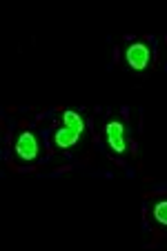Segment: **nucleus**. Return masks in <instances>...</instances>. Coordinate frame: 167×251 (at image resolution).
I'll return each mask as SVG.
<instances>
[{
    "mask_svg": "<svg viewBox=\"0 0 167 251\" xmlns=\"http://www.w3.org/2000/svg\"><path fill=\"white\" fill-rule=\"evenodd\" d=\"M100 136L105 142L107 151L111 158H125L129 153V140H127V125L116 114H107L103 125H100Z\"/></svg>",
    "mask_w": 167,
    "mask_h": 251,
    "instance_id": "nucleus-1",
    "label": "nucleus"
},
{
    "mask_svg": "<svg viewBox=\"0 0 167 251\" xmlns=\"http://www.w3.org/2000/svg\"><path fill=\"white\" fill-rule=\"evenodd\" d=\"M43 156V142L38 133L31 129H23L16 133L14 145H11V158L16 165H33Z\"/></svg>",
    "mask_w": 167,
    "mask_h": 251,
    "instance_id": "nucleus-2",
    "label": "nucleus"
},
{
    "mask_svg": "<svg viewBox=\"0 0 167 251\" xmlns=\"http://www.w3.org/2000/svg\"><path fill=\"white\" fill-rule=\"evenodd\" d=\"M89 142V129L85 127H69V125H58L52 133V145L58 151L76 153L83 151L85 145Z\"/></svg>",
    "mask_w": 167,
    "mask_h": 251,
    "instance_id": "nucleus-3",
    "label": "nucleus"
},
{
    "mask_svg": "<svg viewBox=\"0 0 167 251\" xmlns=\"http://www.w3.org/2000/svg\"><path fill=\"white\" fill-rule=\"evenodd\" d=\"M123 60L127 65V69H132V71H139V74L140 71H147L154 60L152 45L145 43V40H132L123 49Z\"/></svg>",
    "mask_w": 167,
    "mask_h": 251,
    "instance_id": "nucleus-4",
    "label": "nucleus"
},
{
    "mask_svg": "<svg viewBox=\"0 0 167 251\" xmlns=\"http://www.w3.org/2000/svg\"><path fill=\"white\" fill-rule=\"evenodd\" d=\"M149 218H152V223L156 225V227L167 229V196H163V198L152 202V207H149Z\"/></svg>",
    "mask_w": 167,
    "mask_h": 251,
    "instance_id": "nucleus-5",
    "label": "nucleus"
}]
</instances>
